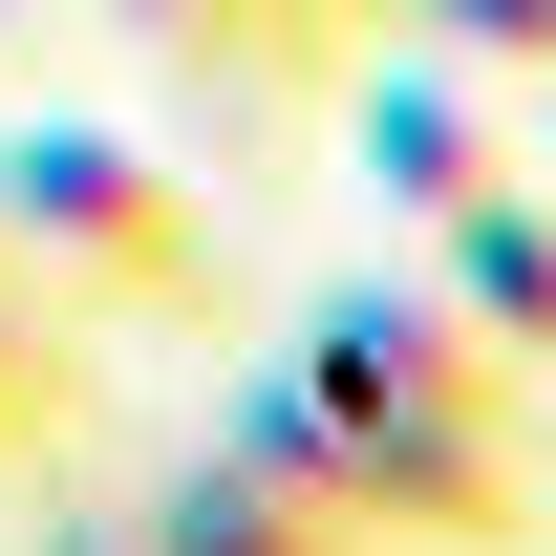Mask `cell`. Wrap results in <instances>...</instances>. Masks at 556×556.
<instances>
[{"label": "cell", "mask_w": 556, "mask_h": 556, "mask_svg": "<svg viewBox=\"0 0 556 556\" xmlns=\"http://www.w3.org/2000/svg\"><path fill=\"white\" fill-rule=\"evenodd\" d=\"M214 450L300 471L386 556H535V386H514L428 278H343L278 364H236Z\"/></svg>", "instance_id": "1"}, {"label": "cell", "mask_w": 556, "mask_h": 556, "mask_svg": "<svg viewBox=\"0 0 556 556\" xmlns=\"http://www.w3.org/2000/svg\"><path fill=\"white\" fill-rule=\"evenodd\" d=\"M0 257L43 278L65 321H214V214H193V172L172 150H129V129H0Z\"/></svg>", "instance_id": "2"}, {"label": "cell", "mask_w": 556, "mask_h": 556, "mask_svg": "<svg viewBox=\"0 0 556 556\" xmlns=\"http://www.w3.org/2000/svg\"><path fill=\"white\" fill-rule=\"evenodd\" d=\"M321 86H343V172L407 214V236L471 214V193H514V86H492V65H450V43H364V65H321Z\"/></svg>", "instance_id": "3"}, {"label": "cell", "mask_w": 556, "mask_h": 556, "mask_svg": "<svg viewBox=\"0 0 556 556\" xmlns=\"http://www.w3.org/2000/svg\"><path fill=\"white\" fill-rule=\"evenodd\" d=\"M428 300H450L514 386H556V193H535V172L471 193V214H428Z\"/></svg>", "instance_id": "4"}, {"label": "cell", "mask_w": 556, "mask_h": 556, "mask_svg": "<svg viewBox=\"0 0 556 556\" xmlns=\"http://www.w3.org/2000/svg\"><path fill=\"white\" fill-rule=\"evenodd\" d=\"M129 535H150V556H386L364 514H321V492H300V471H257V450L150 471V492H129Z\"/></svg>", "instance_id": "5"}, {"label": "cell", "mask_w": 556, "mask_h": 556, "mask_svg": "<svg viewBox=\"0 0 556 556\" xmlns=\"http://www.w3.org/2000/svg\"><path fill=\"white\" fill-rule=\"evenodd\" d=\"M65 428H86V343H65V300L0 257V471H22V450H65Z\"/></svg>", "instance_id": "6"}, {"label": "cell", "mask_w": 556, "mask_h": 556, "mask_svg": "<svg viewBox=\"0 0 556 556\" xmlns=\"http://www.w3.org/2000/svg\"><path fill=\"white\" fill-rule=\"evenodd\" d=\"M108 22H129L172 86H214V108H300V65L257 43V0H108Z\"/></svg>", "instance_id": "7"}, {"label": "cell", "mask_w": 556, "mask_h": 556, "mask_svg": "<svg viewBox=\"0 0 556 556\" xmlns=\"http://www.w3.org/2000/svg\"><path fill=\"white\" fill-rule=\"evenodd\" d=\"M407 43H450L492 86H556V0H407Z\"/></svg>", "instance_id": "8"}, {"label": "cell", "mask_w": 556, "mask_h": 556, "mask_svg": "<svg viewBox=\"0 0 556 556\" xmlns=\"http://www.w3.org/2000/svg\"><path fill=\"white\" fill-rule=\"evenodd\" d=\"M257 43L321 86V65H364V43H407V0H257Z\"/></svg>", "instance_id": "9"}, {"label": "cell", "mask_w": 556, "mask_h": 556, "mask_svg": "<svg viewBox=\"0 0 556 556\" xmlns=\"http://www.w3.org/2000/svg\"><path fill=\"white\" fill-rule=\"evenodd\" d=\"M22 556H150V535H129V514H43Z\"/></svg>", "instance_id": "10"}]
</instances>
